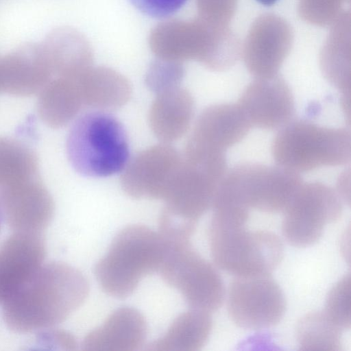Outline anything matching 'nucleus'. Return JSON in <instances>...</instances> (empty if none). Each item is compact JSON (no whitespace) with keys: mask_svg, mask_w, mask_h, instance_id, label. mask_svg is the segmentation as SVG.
I'll list each match as a JSON object with an SVG mask.
<instances>
[{"mask_svg":"<svg viewBox=\"0 0 351 351\" xmlns=\"http://www.w3.org/2000/svg\"><path fill=\"white\" fill-rule=\"evenodd\" d=\"M89 283L77 269L62 262L42 265L3 304L8 327L18 333L51 328L86 300Z\"/></svg>","mask_w":351,"mask_h":351,"instance_id":"f257e3e1","label":"nucleus"},{"mask_svg":"<svg viewBox=\"0 0 351 351\" xmlns=\"http://www.w3.org/2000/svg\"><path fill=\"white\" fill-rule=\"evenodd\" d=\"M166 251V241L159 232L141 224L123 228L95 267L99 286L114 298L130 296L141 280L159 271Z\"/></svg>","mask_w":351,"mask_h":351,"instance_id":"f03ea898","label":"nucleus"},{"mask_svg":"<svg viewBox=\"0 0 351 351\" xmlns=\"http://www.w3.org/2000/svg\"><path fill=\"white\" fill-rule=\"evenodd\" d=\"M245 223L211 217L208 239L215 265L236 277L271 275L280 263V239L267 230H249Z\"/></svg>","mask_w":351,"mask_h":351,"instance_id":"7ed1b4c3","label":"nucleus"},{"mask_svg":"<svg viewBox=\"0 0 351 351\" xmlns=\"http://www.w3.org/2000/svg\"><path fill=\"white\" fill-rule=\"evenodd\" d=\"M229 33L201 19H175L155 26L148 43L157 58L181 62L194 60L211 70L223 71L239 58V48Z\"/></svg>","mask_w":351,"mask_h":351,"instance_id":"20e7f679","label":"nucleus"},{"mask_svg":"<svg viewBox=\"0 0 351 351\" xmlns=\"http://www.w3.org/2000/svg\"><path fill=\"white\" fill-rule=\"evenodd\" d=\"M66 147L71 166L84 176H110L123 170L128 162L126 132L115 117L103 111L77 119Z\"/></svg>","mask_w":351,"mask_h":351,"instance_id":"39448f33","label":"nucleus"},{"mask_svg":"<svg viewBox=\"0 0 351 351\" xmlns=\"http://www.w3.org/2000/svg\"><path fill=\"white\" fill-rule=\"evenodd\" d=\"M350 132L319 126L306 120L290 121L274 137L276 163L298 173L326 166L343 165L351 156Z\"/></svg>","mask_w":351,"mask_h":351,"instance_id":"423d86ee","label":"nucleus"},{"mask_svg":"<svg viewBox=\"0 0 351 351\" xmlns=\"http://www.w3.org/2000/svg\"><path fill=\"white\" fill-rule=\"evenodd\" d=\"M164 239L167 251L158 271L161 278L181 293L191 308L217 311L225 296L217 269L195 250L191 238Z\"/></svg>","mask_w":351,"mask_h":351,"instance_id":"0eeeda50","label":"nucleus"},{"mask_svg":"<svg viewBox=\"0 0 351 351\" xmlns=\"http://www.w3.org/2000/svg\"><path fill=\"white\" fill-rule=\"evenodd\" d=\"M302 183L300 173L278 165L242 163L227 171L218 193L249 209L274 213L283 212Z\"/></svg>","mask_w":351,"mask_h":351,"instance_id":"6e6552de","label":"nucleus"},{"mask_svg":"<svg viewBox=\"0 0 351 351\" xmlns=\"http://www.w3.org/2000/svg\"><path fill=\"white\" fill-rule=\"evenodd\" d=\"M226 173L225 153L183 156L182 169L164 199L162 211L197 223L211 208Z\"/></svg>","mask_w":351,"mask_h":351,"instance_id":"1a4fd4ad","label":"nucleus"},{"mask_svg":"<svg viewBox=\"0 0 351 351\" xmlns=\"http://www.w3.org/2000/svg\"><path fill=\"white\" fill-rule=\"evenodd\" d=\"M282 233L287 242L306 247L322 237L325 226L338 221L343 213L340 195L319 182L302 183L283 210Z\"/></svg>","mask_w":351,"mask_h":351,"instance_id":"9d476101","label":"nucleus"},{"mask_svg":"<svg viewBox=\"0 0 351 351\" xmlns=\"http://www.w3.org/2000/svg\"><path fill=\"white\" fill-rule=\"evenodd\" d=\"M285 309L284 293L271 275L236 277L230 283L227 310L240 328L258 330L273 327Z\"/></svg>","mask_w":351,"mask_h":351,"instance_id":"9b49d317","label":"nucleus"},{"mask_svg":"<svg viewBox=\"0 0 351 351\" xmlns=\"http://www.w3.org/2000/svg\"><path fill=\"white\" fill-rule=\"evenodd\" d=\"M182 164L183 156L168 143L148 147L127 162L121 177V187L133 198L164 201Z\"/></svg>","mask_w":351,"mask_h":351,"instance_id":"f8f14e48","label":"nucleus"},{"mask_svg":"<svg viewBox=\"0 0 351 351\" xmlns=\"http://www.w3.org/2000/svg\"><path fill=\"white\" fill-rule=\"evenodd\" d=\"M237 104L252 127L261 129L282 128L291 121L295 113L292 92L278 75L256 78L243 90Z\"/></svg>","mask_w":351,"mask_h":351,"instance_id":"ddd939ff","label":"nucleus"},{"mask_svg":"<svg viewBox=\"0 0 351 351\" xmlns=\"http://www.w3.org/2000/svg\"><path fill=\"white\" fill-rule=\"evenodd\" d=\"M251 128L237 103L213 104L199 115L186 146L226 152L243 139Z\"/></svg>","mask_w":351,"mask_h":351,"instance_id":"4468645a","label":"nucleus"},{"mask_svg":"<svg viewBox=\"0 0 351 351\" xmlns=\"http://www.w3.org/2000/svg\"><path fill=\"white\" fill-rule=\"evenodd\" d=\"M46 245L41 232H15L0 246V304L43 265Z\"/></svg>","mask_w":351,"mask_h":351,"instance_id":"2eb2a0df","label":"nucleus"},{"mask_svg":"<svg viewBox=\"0 0 351 351\" xmlns=\"http://www.w3.org/2000/svg\"><path fill=\"white\" fill-rule=\"evenodd\" d=\"M147 334V323L141 313L134 308L123 306L85 336L82 350L134 351L144 345Z\"/></svg>","mask_w":351,"mask_h":351,"instance_id":"dca6fc26","label":"nucleus"},{"mask_svg":"<svg viewBox=\"0 0 351 351\" xmlns=\"http://www.w3.org/2000/svg\"><path fill=\"white\" fill-rule=\"evenodd\" d=\"M191 93L178 86L158 93L148 115L150 128L163 143H171L186 134L194 112Z\"/></svg>","mask_w":351,"mask_h":351,"instance_id":"f3484780","label":"nucleus"},{"mask_svg":"<svg viewBox=\"0 0 351 351\" xmlns=\"http://www.w3.org/2000/svg\"><path fill=\"white\" fill-rule=\"evenodd\" d=\"M50 69L62 77L77 78L93 66V52L86 38L72 27L50 32L42 42Z\"/></svg>","mask_w":351,"mask_h":351,"instance_id":"a211bd4d","label":"nucleus"},{"mask_svg":"<svg viewBox=\"0 0 351 351\" xmlns=\"http://www.w3.org/2000/svg\"><path fill=\"white\" fill-rule=\"evenodd\" d=\"M291 35L287 25L278 18L274 27L269 28V32L252 29L244 51V61L249 72L256 78L278 75L289 51Z\"/></svg>","mask_w":351,"mask_h":351,"instance_id":"6ab92c4d","label":"nucleus"},{"mask_svg":"<svg viewBox=\"0 0 351 351\" xmlns=\"http://www.w3.org/2000/svg\"><path fill=\"white\" fill-rule=\"evenodd\" d=\"M83 104L101 110H115L128 102L132 86L118 71L93 66L79 80Z\"/></svg>","mask_w":351,"mask_h":351,"instance_id":"aec40b11","label":"nucleus"},{"mask_svg":"<svg viewBox=\"0 0 351 351\" xmlns=\"http://www.w3.org/2000/svg\"><path fill=\"white\" fill-rule=\"evenodd\" d=\"M213 327L210 313L191 308L180 314L166 332L151 343L152 351H198L206 343Z\"/></svg>","mask_w":351,"mask_h":351,"instance_id":"412c9836","label":"nucleus"},{"mask_svg":"<svg viewBox=\"0 0 351 351\" xmlns=\"http://www.w3.org/2000/svg\"><path fill=\"white\" fill-rule=\"evenodd\" d=\"M342 332L323 311L311 312L298 321L296 339L300 350L340 351Z\"/></svg>","mask_w":351,"mask_h":351,"instance_id":"4be33fe9","label":"nucleus"},{"mask_svg":"<svg viewBox=\"0 0 351 351\" xmlns=\"http://www.w3.org/2000/svg\"><path fill=\"white\" fill-rule=\"evenodd\" d=\"M350 275L339 280L326 297L324 313L341 330L350 328Z\"/></svg>","mask_w":351,"mask_h":351,"instance_id":"5701e85b","label":"nucleus"},{"mask_svg":"<svg viewBox=\"0 0 351 351\" xmlns=\"http://www.w3.org/2000/svg\"><path fill=\"white\" fill-rule=\"evenodd\" d=\"M184 75L182 62L157 58L149 66L145 84L152 92H161L180 86Z\"/></svg>","mask_w":351,"mask_h":351,"instance_id":"b1692460","label":"nucleus"},{"mask_svg":"<svg viewBox=\"0 0 351 351\" xmlns=\"http://www.w3.org/2000/svg\"><path fill=\"white\" fill-rule=\"evenodd\" d=\"M237 0H197L199 19L219 27H226L233 15Z\"/></svg>","mask_w":351,"mask_h":351,"instance_id":"393cba45","label":"nucleus"},{"mask_svg":"<svg viewBox=\"0 0 351 351\" xmlns=\"http://www.w3.org/2000/svg\"><path fill=\"white\" fill-rule=\"evenodd\" d=\"M143 14L164 19L178 12L188 0H129Z\"/></svg>","mask_w":351,"mask_h":351,"instance_id":"a878e982","label":"nucleus"},{"mask_svg":"<svg viewBox=\"0 0 351 351\" xmlns=\"http://www.w3.org/2000/svg\"><path fill=\"white\" fill-rule=\"evenodd\" d=\"M37 341L41 346H56L65 350H75L77 346L74 336L64 330L43 331Z\"/></svg>","mask_w":351,"mask_h":351,"instance_id":"bb28decb","label":"nucleus"},{"mask_svg":"<svg viewBox=\"0 0 351 351\" xmlns=\"http://www.w3.org/2000/svg\"><path fill=\"white\" fill-rule=\"evenodd\" d=\"M344 0H300V7L303 8L309 4L308 6H313V11L322 12L319 19V24H327L330 23L338 12L339 6L341 8Z\"/></svg>","mask_w":351,"mask_h":351,"instance_id":"cd10ccee","label":"nucleus"},{"mask_svg":"<svg viewBox=\"0 0 351 351\" xmlns=\"http://www.w3.org/2000/svg\"><path fill=\"white\" fill-rule=\"evenodd\" d=\"M259 3L265 5V6H271L275 4L278 0H256Z\"/></svg>","mask_w":351,"mask_h":351,"instance_id":"c85d7f7f","label":"nucleus"},{"mask_svg":"<svg viewBox=\"0 0 351 351\" xmlns=\"http://www.w3.org/2000/svg\"><path fill=\"white\" fill-rule=\"evenodd\" d=\"M3 219V208H2L1 202V199H0V228H1V223H2Z\"/></svg>","mask_w":351,"mask_h":351,"instance_id":"c756f323","label":"nucleus"}]
</instances>
